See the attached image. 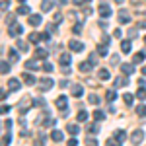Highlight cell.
I'll use <instances>...</instances> for the list:
<instances>
[{
    "mask_svg": "<svg viewBox=\"0 0 146 146\" xmlns=\"http://www.w3.org/2000/svg\"><path fill=\"white\" fill-rule=\"evenodd\" d=\"M138 27H146V20H142V22L138 23Z\"/></svg>",
    "mask_w": 146,
    "mask_h": 146,
    "instance_id": "58",
    "label": "cell"
},
{
    "mask_svg": "<svg viewBox=\"0 0 146 146\" xmlns=\"http://www.w3.org/2000/svg\"><path fill=\"white\" fill-rule=\"evenodd\" d=\"M68 47H70V51H72V53H80V51L84 49V45H82L80 41H76V39H74V41H70Z\"/></svg>",
    "mask_w": 146,
    "mask_h": 146,
    "instance_id": "14",
    "label": "cell"
},
{
    "mask_svg": "<svg viewBox=\"0 0 146 146\" xmlns=\"http://www.w3.org/2000/svg\"><path fill=\"white\" fill-rule=\"evenodd\" d=\"M142 60H144V53H136L133 56V62H142Z\"/></svg>",
    "mask_w": 146,
    "mask_h": 146,
    "instance_id": "38",
    "label": "cell"
},
{
    "mask_svg": "<svg viewBox=\"0 0 146 146\" xmlns=\"http://www.w3.org/2000/svg\"><path fill=\"white\" fill-rule=\"evenodd\" d=\"M92 68H94V66H92L90 62H82V64H80V72H84V74H88V72H90Z\"/></svg>",
    "mask_w": 146,
    "mask_h": 146,
    "instance_id": "29",
    "label": "cell"
},
{
    "mask_svg": "<svg viewBox=\"0 0 146 146\" xmlns=\"http://www.w3.org/2000/svg\"><path fill=\"white\" fill-rule=\"evenodd\" d=\"M0 68H2V74H8V72H10V64H8L6 60H2V64H0Z\"/></svg>",
    "mask_w": 146,
    "mask_h": 146,
    "instance_id": "37",
    "label": "cell"
},
{
    "mask_svg": "<svg viewBox=\"0 0 146 146\" xmlns=\"http://www.w3.org/2000/svg\"><path fill=\"white\" fill-rule=\"evenodd\" d=\"M29 103H31V100H25V101L22 100V101H20V113H22V115L29 111Z\"/></svg>",
    "mask_w": 146,
    "mask_h": 146,
    "instance_id": "18",
    "label": "cell"
},
{
    "mask_svg": "<svg viewBox=\"0 0 146 146\" xmlns=\"http://www.w3.org/2000/svg\"><path fill=\"white\" fill-rule=\"evenodd\" d=\"M98 78H100L101 82L109 80V70H107V68H100V70H98Z\"/></svg>",
    "mask_w": 146,
    "mask_h": 146,
    "instance_id": "16",
    "label": "cell"
},
{
    "mask_svg": "<svg viewBox=\"0 0 146 146\" xmlns=\"http://www.w3.org/2000/svg\"><path fill=\"white\" fill-rule=\"evenodd\" d=\"M115 98H117L115 90H107V92H105V100H107V101H113Z\"/></svg>",
    "mask_w": 146,
    "mask_h": 146,
    "instance_id": "32",
    "label": "cell"
},
{
    "mask_svg": "<svg viewBox=\"0 0 146 146\" xmlns=\"http://www.w3.org/2000/svg\"><path fill=\"white\" fill-rule=\"evenodd\" d=\"M78 121H80V123L88 121V113H86V111H78Z\"/></svg>",
    "mask_w": 146,
    "mask_h": 146,
    "instance_id": "39",
    "label": "cell"
},
{
    "mask_svg": "<svg viewBox=\"0 0 146 146\" xmlns=\"http://www.w3.org/2000/svg\"><path fill=\"white\" fill-rule=\"evenodd\" d=\"M144 43H146V37H144Z\"/></svg>",
    "mask_w": 146,
    "mask_h": 146,
    "instance_id": "64",
    "label": "cell"
},
{
    "mask_svg": "<svg viewBox=\"0 0 146 146\" xmlns=\"http://www.w3.org/2000/svg\"><path fill=\"white\" fill-rule=\"evenodd\" d=\"M53 10V0H43L41 2V12H51Z\"/></svg>",
    "mask_w": 146,
    "mask_h": 146,
    "instance_id": "21",
    "label": "cell"
},
{
    "mask_svg": "<svg viewBox=\"0 0 146 146\" xmlns=\"http://www.w3.org/2000/svg\"><path fill=\"white\" fill-rule=\"evenodd\" d=\"M20 2H22V4H25V0H20Z\"/></svg>",
    "mask_w": 146,
    "mask_h": 146,
    "instance_id": "62",
    "label": "cell"
},
{
    "mask_svg": "<svg viewBox=\"0 0 146 146\" xmlns=\"http://www.w3.org/2000/svg\"><path fill=\"white\" fill-rule=\"evenodd\" d=\"M98 55H101V56H107V47H98Z\"/></svg>",
    "mask_w": 146,
    "mask_h": 146,
    "instance_id": "43",
    "label": "cell"
},
{
    "mask_svg": "<svg viewBox=\"0 0 146 146\" xmlns=\"http://www.w3.org/2000/svg\"><path fill=\"white\" fill-rule=\"evenodd\" d=\"M121 35H123V31H121L119 27H117V29L113 31V37H117V39H121Z\"/></svg>",
    "mask_w": 146,
    "mask_h": 146,
    "instance_id": "49",
    "label": "cell"
},
{
    "mask_svg": "<svg viewBox=\"0 0 146 146\" xmlns=\"http://www.w3.org/2000/svg\"><path fill=\"white\" fill-rule=\"evenodd\" d=\"M117 20H119L121 23H129V22H131V16H129V12H127V10H119Z\"/></svg>",
    "mask_w": 146,
    "mask_h": 146,
    "instance_id": "8",
    "label": "cell"
},
{
    "mask_svg": "<svg viewBox=\"0 0 146 146\" xmlns=\"http://www.w3.org/2000/svg\"><path fill=\"white\" fill-rule=\"evenodd\" d=\"M72 33H74V35H80V33H82V23H76V25L72 27Z\"/></svg>",
    "mask_w": 146,
    "mask_h": 146,
    "instance_id": "42",
    "label": "cell"
},
{
    "mask_svg": "<svg viewBox=\"0 0 146 146\" xmlns=\"http://www.w3.org/2000/svg\"><path fill=\"white\" fill-rule=\"evenodd\" d=\"M142 140H144V131H140V129L133 131V135H131V142H133V144H140Z\"/></svg>",
    "mask_w": 146,
    "mask_h": 146,
    "instance_id": "2",
    "label": "cell"
},
{
    "mask_svg": "<svg viewBox=\"0 0 146 146\" xmlns=\"http://www.w3.org/2000/svg\"><path fill=\"white\" fill-rule=\"evenodd\" d=\"M55 86V80L53 78H41L39 80V92H49Z\"/></svg>",
    "mask_w": 146,
    "mask_h": 146,
    "instance_id": "1",
    "label": "cell"
},
{
    "mask_svg": "<svg viewBox=\"0 0 146 146\" xmlns=\"http://www.w3.org/2000/svg\"><path fill=\"white\" fill-rule=\"evenodd\" d=\"M0 8H2V12H4V14H6V12H8V8H10V0H2Z\"/></svg>",
    "mask_w": 146,
    "mask_h": 146,
    "instance_id": "41",
    "label": "cell"
},
{
    "mask_svg": "<svg viewBox=\"0 0 146 146\" xmlns=\"http://www.w3.org/2000/svg\"><path fill=\"white\" fill-rule=\"evenodd\" d=\"M113 138L119 142V144H123L125 142V138H127V133H125L123 129H119V131H115V135H113Z\"/></svg>",
    "mask_w": 146,
    "mask_h": 146,
    "instance_id": "13",
    "label": "cell"
},
{
    "mask_svg": "<svg viewBox=\"0 0 146 146\" xmlns=\"http://www.w3.org/2000/svg\"><path fill=\"white\" fill-rule=\"evenodd\" d=\"M22 31H23V27L20 23H10V25H8V35H10V37H18Z\"/></svg>",
    "mask_w": 146,
    "mask_h": 146,
    "instance_id": "3",
    "label": "cell"
},
{
    "mask_svg": "<svg viewBox=\"0 0 146 146\" xmlns=\"http://www.w3.org/2000/svg\"><path fill=\"white\" fill-rule=\"evenodd\" d=\"M86 146H98V140L96 138H88L86 140Z\"/></svg>",
    "mask_w": 146,
    "mask_h": 146,
    "instance_id": "48",
    "label": "cell"
},
{
    "mask_svg": "<svg viewBox=\"0 0 146 146\" xmlns=\"http://www.w3.org/2000/svg\"><path fill=\"white\" fill-rule=\"evenodd\" d=\"M58 4H66V0H58Z\"/></svg>",
    "mask_w": 146,
    "mask_h": 146,
    "instance_id": "60",
    "label": "cell"
},
{
    "mask_svg": "<svg viewBox=\"0 0 146 146\" xmlns=\"http://www.w3.org/2000/svg\"><path fill=\"white\" fill-rule=\"evenodd\" d=\"M39 41H43V35H39L37 31H31L29 33V43H39Z\"/></svg>",
    "mask_w": 146,
    "mask_h": 146,
    "instance_id": "20",
    "label": "cell"
},
{
    "mask_svg": "<svg viewBox=\"0 0 146 146\" xmlns=\"http://www.w3.org/2000/svg\"><path fill=\"white\" fill-rule=\"evenodd\" d=\"M88 2H90V0H86V4H88Z\"/></svg>",
    "mask_w": 146,
    "mask_h": 146,
    "instance_id": "63",
    "label": "cell"
},
{
    "mask_svg": "<svg viewBox=\"0 0 146 146\" xmlns=\"http://www.w3.org/2000/svg\"><path fill=\"white\" fill-rule=\"evenodd\" d=\"M66 133H68V135H72V136H76L80 133V127H78V125H66Z\"/></svg>",
    "mask_w": 146,
    "mask_h": 146,
    "instance_id": "19",
    "label": "cell"
},
{
    "mask_svg": "<svg viewBox=\"0 0 146 146\" xmlns=\"http://www.w3.org/2000/svg\"><path fill=\"white\" fill-rule=\"evenodd\" d=\"M76 144H78V140H76V138H70V140L66 142V146H76Z\"/></svg>",
    "mask_w": 146,
    "mask_h": 146,
    "instance_id": "52",
    "label": "cell"
},
{
    "mask_svg": "<svg viewBox=\"0 0 146 146\" xmlns=\"http://www.w3.org/2000/svg\"><path fill=\"white\" fill-rule=\"evenodd\" d=\"M16 47H18V51H20V53H27V51H29V45H27L25 41H18Z\"/></svg>",
    "mask_w": 146,
    "mask_h": 146,
    "instance_id": "22",
    "label": "cell"
},
{
    "mask_svg": "<svg viewBox=\"0 0 146 146\" xmlns=\"http://www.w3.org/2000/svg\"><path fill=\"white\" fill-rule=\"evenodd\" d=\"M60 20H62L60 14H55V16H53V22H55V23H60Z\"/></svg>",
    "mask_w": 146,
    "mask_h": 146,
    "instance_id": "51",
    "label": "cell"
},
{
    "mask_svg": "<svg viewBox=\"0 0 146 146\" xmlns=\"http://www.w3.org/2000/svg\"><path fill=\"white\" fill-rule=\"evenodd\" d=\"M66 103H68L66 96H58L56 101H55V107H56V109H66Z\"/></svg>",
    "mask_w": 146,
    "mask_h": 146,
    "instance_id": "7",
    "label": "cell"
},
{
    "mask_svg": "<svg viewBox=\"0 0 146 146\" xmlns=\"http://www.w3.org/2000/svg\"><path fill=\"white\" fill-rule=\"evenodd\" d=\"M8 58H10L12 62H18V58H20V55H18V51H14V49H10V51H8Z\"/></svg>",
    "mask_w": 146,
    "mask_h": 146,
    "instance_id": "25",
    "label": "cell"
},
{
    "mask_svg": "<svg viewBox=\"0 0 146 146\" xmlns=\"http://www.w3.org/2000/svg\"><path fill=\"white\" fill-rule=\"evenodd\" d=\"M33 103H35V105H41V107H45V100H43V98H39V100H35Z\"/></svg>",
    "mask_w": 146,
    "mask_h": 146,
    "instance_id": "50",
    "label": "cell"
},
{
    "mask_svg": "<svg viewBox=\"0 0 146 146\" xmlns=\"http://www.w3.org/2000/svg\"><path fill=\"white\" fill-rule=\"evenodd\" d=\"M136 115H138V117H146V105H142V103H140V105H136Z\"/></svg>",
    "mask_w": 146,
    "mask_h": 146,
    "instance_id": "27",
    "label": "cell"
},
{
    "mask_svg": "<svg viewBox=\"0 0 146 146\" xmlns=\"http://www.w3.org/2000/svg\"><path fill=\"white\" fill-rule=\"evenodd\" d=\"M94 119H96V121L100 123V121H103V119H105V113L100 111V109H96V111H94Z\"/></svg>",
    "mask_w": 146,
    "mask_h": 146,
    "instance_id": "30",
    "label": "cell"
},
{
    "mask_svg": "<svg viewBox=\"0 0 146 146\" xmlns=\"http://www.w3.org/2000/svg\"><path fill=\"white\" fill-rule=\"evenodd\" d=\"M43 70H45V72H53V64H51V62H45V64H43Z\"/></svg>",
    "mask_w": 146,
    "mask_h": 146,
    "instance_id": "45",
    "label": "cell"
},
{
    "mask_svg": "<svg viewBox=\"0 0 146 146\" xmlns=\"http://www.w3.org/2000/svg\"><path fill=\"white\" fill-rule=\"evenodd\" d=\"M88 62H90L92 66H96V64H98V53H92L90 58H88Z\"/></svg>",
    "mask_w": 146,
    "mask_h": 146,
    "instance_id": "36",
    "label": "cell"
},
{
    "mask_svg": "<svg viewBox=\"0 0 146 146\" xmlns=\"http://www.w3.org/2000/svg\"><path fill=\"white\" fill-rule=\"evenodd\" d=\"M123 100H125V103H127V105H133V101H135V96H133V94H125Z\"/></svg>",
    "mask_w": 146,
    "mask_h": 146,
    "instance_id": "33",
    "label": "cell"
},
{
    "mask_svg": "<svg viewBox=\"0 0 146 146\" xmlns=\"http://www.w3.org/2000/svg\"><path fill=\"white\" fill-rule=\"evenodd\" d=\"M51 39V33H43V41H49Z\"/></svg>",
    "mask_w": 146,
    "mask_h": 146,
    "instance_id": "57",
    "label": "cell"
},
{
    "mask_svg": "<svg viewBox=\"0 0 146 146\" xmlns=\"http://www.w3.org/2000/svg\"><path fill=\"white\" fill-rule=\"evenodd\" d=\"M47 55H49L47 49H37V51H35V56H37V58H45Z\"/></svg>",
    "mask_w": 146,
    "mask_h": 146,
    "instance_id": "31",
    "label": "cell"
},
{
    "mask_svg": "<svg viewBox=\"0 0 146 146\" xmlns=\"http://www.w3.org/2000/svg\"><path fill=\"white\" fill-rule=\"evenodd\" d=\"M10 140H12L10 133H8V135H4V136H2V146H10Z\"/></svg>",
    "mask_w": 146,
    "mask_h": 146,
    "instance_id": "40",
    "label": "cell"
},
{
    "mask_svg": "<svg viewBox=\"0 0 146 146\" xmlns=\"http://www.w3.org/2000/svg\"><path fill=\"white\" fill-rule=\"evenodd\" d=\"M127 84H129V78H125V76H121V78H115V82H113L115 90H117V88H125Z\"/></svg>",
    "mask_w": 146,
    "mask_h": 146,
    "instance_id": "15",
    "label": "cell"
},
{
    "mask_svg": "<svg viewBox=\"0 0 146 146\" xmlns=\"http://www.w3.org/2000/svg\"><path fill=\"white\" fill-rule=\"evenodd\" d=\"M100 16L103 18V20L111 18V8H109V4H105V2H101V4H100Z\"/></svg>",
    "mask_w": 146,
    "mask_h": 146,
    "instance_id": "4",
    "label": "cell"
},
{
    "mask_svg": "<svg viewBox=\"0 0 146 146\" xmlns=\"http://www.w3.org/2000/svg\"><path fill=\"white\" fill-rule=\"evenodd\" d=\"M10 105H6V103H4V105H2V109H0V111H2V115H8V113H10Z\"/></svg>",
    "mask_w": 146,
    "mask_h": 146,
    "instance_id": "46",
    "label": "cell"
},
{
    "mask_svg": "<svg viewBox=\"0 0 146 146\" xmlns=\"http://www.w3.org/2000/svg\"><path fill=\"white\" fill-rule=\"evenodd\" d=\"M27 22H29V25H33V27H37V25H39V23L43 22V18H41V16H39V14H31V16H29V20H27Z\"/></svg>",
    "mask_w": 146,
    "mask_h": 146,
    "instance_id": "11",
    "label": "cell"
},
{
    "mask_svg": "<svg viewBox=\"0 0 146 146\" xmlns=\"http://www.w3.org/2000/svg\"><path fill=\"white\" fill-rule=\"evenodd\" d=\"M88 101H90L92 105H96V103H100V96H96V94H90V96H88Z\"/></svg>",
    "mask_w": 146,
    "mask_h": 146,
    "instance_id": "34",
    "label": "cell"
},
{
    "mask_svg": "<svg viewBox=\"0 0 146 146\" xmlns=\"http://www.w3.org/2000/svg\"><path fill=\"white\" fill-rule=\"evenodd\" d=\"M135 96L138 98V100H142V101H144V100H146V90H144V88H138V92H136Z\"/></svg>",
    "mask_w": 146,
    "mask_h": 146,
    "instance_id": "35",
    "label": "cell"
},
{
    "mask_svg": "<svg viewBox=\"0 0 146 146\" xmlns=\"http://www.w3.org/2000/svg\"><path fill=\"white\" fill-rule=\"evenodd\" d=\"M142 74H144V76H146V64H144V66H142Z\"/></svg>",
    "mask_w": 146,
    "mask_h": 146,
    "instance_id": "59",
    "label": "cell"
},
{
    "mask_svg": "<svg viewBox=\"0 0 146 146\" xmlns=\"http://www.w3.org/2000/svg\"><path fill=\"white\" fill-rule=\"evenodd\" d=\"M111 62H113V64H121V58H119V55H111Z\"/></svg>",
    "mask_w": 146,
    "mask_h": 146,
    "instance_id": "47",
    "label": "cell"
},
{
    "mask_svg": "<svg viewBox=\"0 0 146 146\" xmlns=\"http://www.w3.org/2000/svg\"><path fill=\"white\" fill-rule=\"evenodd\" d=\"M119 66H121V72L127 74V76L129 74H135V64H131V62H121Z\"/></svg>",
    "mask_w": 146,
    "mask_h": 146,
    "instance_id": "6",
    "label": "cell"
},
{
    "mask_svg": "<svg viewBox=\"0 0 146 146\" xmlns=\"http://www.w3.org/2000/svg\"><path fill=\"white\" fill-rule=\"evenodd\" d=\"M121 51H123V53H131V41H129V39L121 41Z\"/></svg>",
    "mask_w": 146,
    "mask_h": 146,
    "instance_id": "24",
    "label": "cell"
},
{
    "mask_svg": "<svg viewBox=\"0 0 146 146\" xmlns=\"http://www.w3.org/2000/svg\"><path fill=\"white\" fill-rule=\"evenodd\" d=\"M51 138H53V140H55V142H60V140H62V133H60V131H53V133H51Z\"/></svg>",
    "mask_w": 146,
    "mask_h": 146,
    "instance_id": "28",
    "label": "cell"
},
{
    "mask_svg": "<svg viewBox=\"0 0 146 146\" xmlns=\"http://www.w3.org/2000/svg\"><path fill=\"white\" fill-rule=\"evenodd\" d=\"M84 14H86V16H90V14H92V8H90V6H84Z\"/></svg>",
    "mask_w": 146,
    "mask_h": 146,
    "instance_id": "54",
    "label": "cell"
},
{
    "mask_svg": "<svg viewBox=\"0 0 146 146\" xmlns=\"http://www.w3.org/2000/svg\"><path fill=\"white\" fill-rule=\"evenodd\" d=\"M16 14H18V16H27V14H29V6H27V4H22Z\"/></svg>",
    "mask_w": 146,
    "mask_h": 146,
    "instance_id": "23",
    "label": "cell"
},
{
    "mask_svg": "<svg viewBox=\"0 0 146 146\" xmlns=\"http://www.w3.org/2000/svg\"><path fill=\"white\" fill-rule=\"evenodd\" d=\"M82 94H84V88H82L80 84H74V86H72V96H74V98H82Z\"/></svg>",
    "mask_w": 146,
    "mask_h": 146,
    "instance_id": "17",
    "label": "cell"
},
{
    "mask_svg": "<svg viewBox=\"0 0 146 146\" xmlns=\"http://www.w3.org/2000/svg\"><path fill=\"white\" fill-rule=\"evenodd\" d=\"M25 68H27V70H39V62H35V60H27V62H25Z\"/></svg>",
    "mask_w": 146,
    "mask_h": 146,
    "instance_id": "26",
    "label": "cell"
},
{
    "mask_svg": "<svg viewBox=\"0 0 146 146\" xmlns=\"http://www.w3.org/2000/svg\"><path fill=\"white\" fill-rule=\"evenodd\" d=\"M84 2H86V0H72V4H76V6H82Z\"/></svg>",
    "mask_w": 146,
    "mask_h": 146,
    "instance_id": "55",
    "label": "cell"
},
{
    "mask_svg": "<svg viewBox=\"0 0 146 146\" xmlns=\"http://www.w3.org/2000/svg\"><path fill=\"white\" fill-rule=\"evenodd\" d=\"M58 62H60V66H68V64L72 62V58H70V53H62V55L58 56Z\"/></svg>",
    "mask_w": 146,
    "mask_h": 146,
    "instance_id": "9",
    "label": "cell"
},
{
    "mask_svg": "<svg viewBox=\"0 0 146 146\" xmlns=\"http://www.w3.org/2000/svg\"><path fill=\"white\" fill-rule=\"evenodd\" d=\"M86 131H88L90 135H98V133L101 131V127H100V123L96 121V123H90V125H88V127H86Z\"/></svg>",
    "mask_w": 146,
    "mask_h": 146,
    "instance_id": "12",
    "label": "cell"
},
{
    "mask_svg": "<svg viewBox=\"0 0 146 146\" xmlns=\"http://www.w3.org/2000/svg\"><path fill=\"white\" fill-rule=\"evenodd\" d=\"M23 82H25V84H27V86H35V84H37V80H35V76L33 74H29V72H23Z\"/></svg>",
    "mask_w": 146,
    "mask_h": 146,
    "instance_id": "10",
    "label": "cell"
},
{
    "mask_svg": "<svg viewBox=\"0 0 146 146\" xmlns=\"http://www.w3.org/2000/svg\"><path fill=\"white\" fill-rule=\"evenodd\" d=\"M20 88H22V82H20L18 78H10L8 80V92H18Z\"/></svg>",
    "mask_w": 146,
    "mask_h": 146,
    "instance_id": "5",
    "label": "cell"
},
{
    "mask_svg": "<svg viewBox=\"0 0 146 146\" xmlns=\"http://www.w3.org/2000/svg\"><path fill=\"white\" fill-rule=\"evenodd\" d=\"M2 125H4V129H8V131H10V127H12V121H10V119H6V121H4Z\"/></svg>",
    "mask_w": 146,
    "mask_h": 146,
    "instance_id": "53",
    "label": "cell"
},
{
    "mask_svg": "<svg viewBox=\"0 0 146 146\" xmlns=\"http://www.w3.org/2000/svg\"><path fill=\"white\" fill-rule=\"evenodd\" d=\"M115 2H117V4H123V2H125V0H115Z\"/></svg>",
    "mask_w": 146,
    "mask_h": 146,
    "instance_id": "61",
    "label": "cell"
},
{
    "mask_svg": "<svg viewBox=\"0 0 146 146\" xmlns=\"http://www.w3.org/2000/svg\"><path fill=\"white\" fill-rule=\"evenodd\" d=\"M129 35H131V39H136V35H138V33H136L135 29H133V31H129Z\"/></svg>",
    "mask_w": 146,
    "mask_h": 146,
    "instance_id": "56",
    "label": "cell"
},
{
    "mask_svg": "<svg viewBox=\"0 0 146 146\" xmlns=\"http://www.w3.org/2000/svg\"><path fill=\"white\" fill-rule=\"evenodd\" d=\"M101 43H103V47H107V45H109V43H111L109 35H101Z\"/></svg>",
    "mask_w": 146,
    "mask_h": 146,
    "instance_id": "44",
    "label": "cell"
}]
</instances>
